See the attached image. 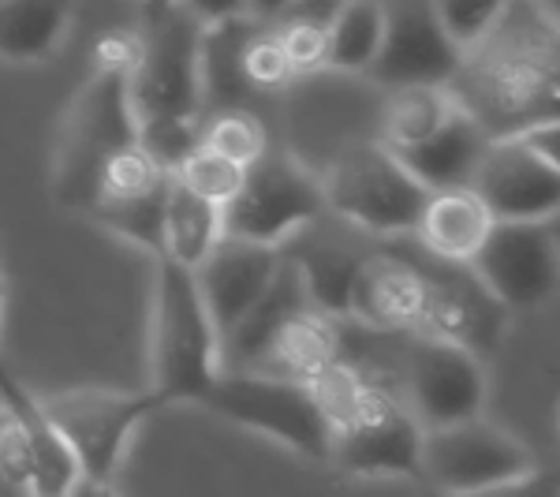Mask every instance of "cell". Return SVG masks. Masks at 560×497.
I'll use <instances>...</instances> for the list:
<instances>
[{
    "label": "cell",
    "mask_w": 560,
    "mask_h": 497,
    "mask_svg": "<svg viewBox=\"0 0 560 497\" xmlns=\"http://www.w3.org/2000/svg\"><path fill=\"white\" fill-rule=\"evenodd\" d=\"M273 26L277 42L284 45L288 60H292L295 76H314L325 68V49H329V26L311 20H277Z\"/></svg>",
    "instance_id": "obj_34"
},
{
    "label": "cell",
    "mask_w": 560,
    "mask_h": 497,
    "mask_svg": "<svg viewBox=\"0 0 560 497\" xmlns=\"http://www.w3.org/2000/svg\"><path fill=\"white\" fill-rule=\"evenodd\" d=\"M31 497H38V494H31Z\"/></svg>",
    "instance_id": "obj_47"
},
{
    "label": "cell",
    "mask_w": 560,
    "mask_h": 497,
    "mask_svg": "<svg viewBox=\"0 0 560 497\" xmlns=\"http://www.w3.org/2000/svg\"><path fill=\"white\" fill-rule=\"evenodd\" d=\"M158 4H173V0H147V8H158Z\"/></svg>",
    "instance_id": "obj_45"
},
{
    "label": "cell",
    "mask_w": 560,
    "mask_h": 497,
    "mask_svg": "<svg viewBox=\"0 0 560 497\" xmlns=\"http://www.w3.org/2000/svg\"><path fill=\"white\" fill-rule=\"evenodd\" d=\"M280 251L300 269L306 300H311L314 311L329 314V319H348L351 288H355V274L363 266L366 251H355L337 232H325L322 217L314 224H306L303 232H295Z\"/></svg>",
    "instance_id": "obj_19"
},
{
    "label": "cell",
    "mask_w": 560,
    "mask_h": 497,
    "mask_svg": "<svg viewBox=\"0 0 560 497\" xmlns=\"http://www.w3.org/2000/svg\"><path fill=\"white\" fill-rule=\"evenodd\" d=\"M490 229L493 213L471 184L441 187V192L427 195V206H422L419 224H415V240L427 255L467 266L490 236Z\"/></svg>",
    "instance_id": "obj_20"
},
{
    "label": "cell",
    "mask_w": 560,
    "mask_h": 497,
    "mask_svg": "<svg viewBox=\"0 0 560 497\" xmlns=\"http://www.w3.org/2000/svg\"><path fill=\"white\" fill-rule=\"evenodd\" d=\"M471 187L490 206L493 221H549L560 210V169L523 135L486 142Z\"/></svg>",
    "instance_id": "obj_16"
},
{
    "label": "cell",
    "mask_w": 560,
    "mask_h": 497,
    "mask_svg": "<svg viewBox=\"0 0 560 497\" xmlns=\"http://www.w3.org/2000/svg\"><path fill=\"white\" fill-rule=\"evenodd\" d=\"M173 176L165 165H161L153 153L142 147L139 139L128 142V147H120L113 153V158L102 165V173H97V195L94 203H120V198H139L153 192V187H161L165 180ZM90 203V206H94ZM86 206V210H90Z\"/></svg>",
    "instance_id": "obj_30"
},
{
    "label": "cell",
    "mask_w": 560,
    "mask_h": 497,
    "mask_svg": "<svg viewBox=\"0 0 560 497\" xmlns=\"http://www.w3.org/2000/svg\"><path fill=\"white\" fill-rule=\"evenodd\" d=\"M456 113V97L438 83H408L382 86V108H377V139L388 150H408L430 139L448 116Z\"/></svg>",
    "instance_id": "obj_25"
},
{
    "label": "cell",
    "mask_w": 560,
    "mask_h": 497,
    "mask_svg": "<svg viewBox=\"0 0 560 497\" xmlns=\"http://www.w3.org/2000/svg\"><path fill=\"white\" fill-rule=\"evenodd\" d=\"M348 356L345 319H329V314L303 307L288 319L269 340L266 356H261L258 370L266 374L292 378V382H314L325 367Z\"/></svg>",
    "instance_id": "obj_21"
},
{
    "label": "cell",
    "mask_w": 560,
    "mask_h": 497,
    "mask_svg": "<svg viewBox=\"0 0 560 497\" xmlns=\"http://www.w3.org/2000/svg\"><path fill=\"white\" fill-rule=\"evenodd\" d=\"M142 57V31L139 26H108L90 45V71H113L131 76Z\"/></svg>",
    "instance_id": "obj_36"
},
{
    "label": "cell",
    "mask_w": 560,
    "mask_h": 497,
    "mask_svg": "<svg viewBox=\"0 0 560 497\" xmlns=\"http://www.w3.org/2000/svg\"><path fill=\"white\" fill-rule=\"evenodd\" d=\"M4 412H8V408L0 404V419H4ZM0 497H23V494H20V490H12V486L4 483V475H0Z\"/></svg>",
    "instance_id": "obj_44"
},
{
    "label": "cell",
    "mask_w": 560,
    "mask_h": 497,
    "mask_svg": "<svg viewBox=\"0 0 560 497\" xmlns=\"http://www.w3.org/2000/svg\"><path fill=\"white\" fill-rule=\"evenodd\" d=\"M467 266L504 311H535L560 288V258L546 221H493Z\"/></svg>",
    "instance_id": "obj_13"
},
{
    "label": "cell",
    "mask_w": 560,
    "mask_h": 497,
    "mask_svg": "<svg viewBox=\"0 0 560 497\" xmlns=\"http://www.w3.org/2000/svg\"><path fill=\"white\" fill-rule=\"evenodd\" d=\"M433 8H438V20L448 31V38L464 53L501 20L509 0H433Z\"/></svg>",
    "instance_id": "obj_33"
},
{
    "label": "cell",
    "mask_w": 560,
    "mask_h": 497,
    "mask_svg": "<svg viewBox=\"0 0 560 497\" xmlns=\"http://www.w3.org/2000/svg\"><path fill=\"white\" fill-rule=\"evenodd\" d=\"M240 71H243V79H247V86H250V94H284L288 86L295 83V68H292V60H288V53H284V45L277 42V34H273V26H266V23H255L250 26V34H247V42H243V53H240Z\"/></svg>",
    "instance_id": "obj_31"
},
{
    "label": "cell",
    "mask_w": 560,
    "mask_h": 497,
    "mask_svg": "<svg viewBox=\"0 0 560 497\" xmlns=\"http://www.w3.org/2000/svg\"><path fill=\"white\" fill-rule=\"evenodd\" d=\"M318 217H325L318 169H311L292 150L269 147L247 169L236 198L224 206V236L284 247Z\"/></svg>",
    "instance_id": "obj_7"
},
{
    "label": "cell",
    "mask_w": 560,
    "mask_h": 497,
    "mask_svg": "<svg viewBox=\"0 0 560 497\" xmlns=\"http://www.w3.org/2000/svg\"><path fill=\"white\" fill-rule=\"evenodd\" d=\"M385 4V38L377 49L374 68L366 71L377 86H408V83H438L459 68V45L438 20L433 0H382Z\"/></svg>",
    "instance_id": "obj_14"
},
{
    "label": "cell",
    "mask_w": 560,
    "mask_h": 497,
    "mask_svg": "<svg viewBox=\"0 0 560 497\" xmlns=\"http://www.w3.org/2000/svg\"><path fill=\"white\" fill-rule=\"evenodd\" d=\"M456 105L490 139L560 120V23L535 0H509L448 79Z\"/></svg>",
    "instance_id": "obj_1"
},
{
    "label": "cell",
    "mask_w": 560,
    "mask_h": 497,
    "mask_svg": "<svg viewBox=\"0 0 560 497\" xmlns=\"http://www.w3.org/2000/svg\"><path fill=\"white\" fill-rule=\"evenodd\" d=\"M427 266L404 251H366L351 288V322L374 333H419L427 311Z\"/></svg>",
    "instance_id": "obj_17"
},
{
    "label": "cell",
    "mask_w": 560,
    "mask_h": 497,
    "mask_svg": "<svg viewBox=\"0 0 560 497\" xmlns=\"http://www.w3.org/2000/svg\"><path fill=\"white\" fill-rule=\"evenodd\" d=\"M142 57L128 76L139 124L147 120H202V31L179 0L147 8Z\"/></svg>",
    "instance_id": "obj_5"
},
{
    "label": "cell",
    "mask_w": 560,
    "mask_h": 497,
    "mask_svg": "<svg viewBox=\"0 0 560 497\" xmlns=\"http://www.w3.org/2000/svg\"><path fill=\"white\" fill-rule=\"evenodd\" d=\"M198 142L206 150L221 153V158L236 161L240 169H250L261 153L269 150V131L266 120L258 113H250L247 105H232V108H210L202 116V131Z\"/></svg>",
    "instance_id": "obj_29"
},
{
    "label": "cell",
    "mask_w": 560,
    "mask_h": 497,
    "mask_svg": "<svg viewBox=\"0 0 560 497\" xmlns=\"http://www.w3.org/2000/svg\"><path fill=\"white\" fill-rule=\"evenodd\" d=\"M202 404L236 427L261 434L314 464H325L332 453L329 423L322 419L311 390L292 378L266 374V370H221Z\"/></svg>",
    "instance_id": "obj_6"
},
{
    "label": "cell",
    "mask_w": 560,
    "mask_h": 497,
    "mask_svg": "<svg viewBox=\"0 0 560 497\" xmlns=\"http://www.w3.org/2000/svg\"><path fill=\"white\" fill-rule=\"evenodd\" d=\"M303 307H311L303 277H300V269H295V262L284 255L273 274V281H269L266 292L258 296V303L250 307V311L240 319L236 330L221 340V367L224 370H258L269 340H273V333L292 319L295 311H303Z\"/></svg>",
    "instance_id": "obj_22"
},
{
    "label": "cell",
    "mask_w": 560,
    "mask_h": 497,
    "mask_svg": "<svg viewBox=\"0 0 560 497\" xmlns=\"http://www.w3.org/2000/svg\"><path fill=\"white\" fill-rule=\"evenodd\" d=\"M295 0H250L247 4V15L255 23H273V20H280V15L292 8Z\"/></svg>",
    "instance_id": "obj_41"
},
{
    "label": "cell",
    "mask_w": 560,
    "mask_h": 497,
    "mask_svg": "<svg viewBox=\"0 0 560 497\" xmlns=\"http://www.w3.org/2000/svg\"><path fill=\"white\" fill-rule=\"evenodd\" d=\"M422 266H427L430 292L419 333L438 340H453V345L490 359L504 337L509 311L493 300V292L478 281L471 266H459V262H445L433 255L422 258Z\"/></svg>",
    "instance_id": "obj_15"
},
{
    "label": "cell",
    "mask_w": 560,
    "mask_h": 497,
    "mask_svg": "<svg viewBox=\"0 0 560 497\" xmlns=\"http://www.w3.org/2000/svg\"><path fill=\"white\" fill-rule=\"evenodd\" d=\"M535 4H538L546 15H553V20L560 23V0H535Z\"/></svg>",
    "instance_id": "obj_43"
},
{
    "label": "cell",
    "mask_w": 560,
    "mask_h": 497,
    "mask_svg": "<svg viewBox=\"0 0 560 497\" xmlns=\"http://www.w3.org/2000/svg\"><path fill=\"white\" fill-rule=\"evenodd\" d=\"M288 124H292L295 158H311V150H322V165L359 139H377V108H382V86L366 76H340V71H314L300 76L284 90ZM318 165V169H322Z\"/></svg>",
    "instance_id": "obj_9"
},
{
    "label": "cell",
    "mask_w": 560,
    "mask_h": 497,
    "mask_svg": "<svg viewBox=\"0 0 560 497\" xmlns=\"http://www.w3.org/2000/svg\"><path fill=\"white\" fill-rule=\"evenodd\" d=\"M158 262L153 288V385L150 393L165 404H202L221 378V333L206 311L195 269L173 258Z\"/></svg>",
    "instance_id": "obj_2"
},
{
    "label": "cell",
    "mask_w": 560,
    "mask_h": 497,
    "mask_svg": "<svg viewBox=\"0 0 560 497\" xmlns=\"http://www.w3.org/2000/svg\"><path fill=\"white\" fill-rule=\"evenodd\" d=\"M557 128H560V120H557Z\"/></svg>",
    "instance_id": "obj_48"
},
{
    "label": "cell",
    "mask_w": 560,
    "mask_h": 497,
    "mask_svg": "<svg viewBox=\"0 0 560 497\" xmlns=\"http://www.w3.org/2000/svg\"><path fill=\"white\" fill-rule=\"evenodd\" d=\"M408 337L404 404L422 423V430L453 427V423L482 415L486 396H490L486 359L453 340L427 337V333H408Z\"/></svg>",
    "instance_id": "obj_10"
},
{
    "label": "cell",
    "mask_w": 560,
    "mask_h": 497,
    "mask_svg": "<svg viewBox=\"0 0 560 497\" xmlns=\"http://www.w3.org/2000/svg\"><path fill=\"white\" fill-rule=\"evenodd\" d=\"M385 38V4L382 0H345L329 23V49L325 68L340 76H366L377 60Z\"/></svg>",
    "instance_id": "obj_27"
},
{
    "label": "cell",
    "mask_w": 560,
    "mask_h": 497,
    "mask_svg": "<svg viewBox=\"0 0 560 497\" xmlns=\"http://www.w3.org/2000/svg\"><path fill=\"white\" fill-rule=\"evenodd\" d=\"M168 184L173 176L165 180L161 187L139 195V198H120V203H94L86 210V217H94L102 229H108L113 236L135 243L139 251L161 258L165 255V198H168Z\"/></svg>",
    "instance_id": "obj_28"
},
{
    "label": "cell",
    "mask_w": 560,
    "mask_h": 497,
    "mask_svg": "<svg viewBox=\"0 0 560 497\" xmlns=\"http://www.w3.org/2000/svg\"><path fill=\"white\" fill-rule=\"evenodd\" d=\"M38 408L45 423L68 441V449L79 460V472L116 478L135 430L161 408V401L153 393L65 390L38 396Z\"/></svg>",
    "instance_id": "obj_8"
},
{
    "label": "cell",
    "mask_w": 560,
    "mask_h": 497,
    "mask_svg": "<svg viewBox=\"0 0 560 497\" xmlns=\"http://www.w3.org/2000/svg\"><path fill=\"white\" fill-rule=\"evenodd\" d=\"M79 0H0V60L45 65L68 42Z\"/></svg>",
    "instance_id": "obj_24"
},
{
    "label": "cell",
    "mask_w": 560,
    "mask_h": 497,
    "mask_svg": "<svg viewBox=\"0 0 560 497\" xmlns=\"http://www.w3.org/2000/svg\"><path fill=\"white\" fill-rule=\"evenodd\" d=\"M427 497H560V472H541V467H530L527 475L504 478V483L493 486H478V490H464V494H427Z\"/></svg>",
    "instance_id": "obj_37"
},
{
    "label": "cell",
    "mask_w": 560,
    "mask_h": 497,
    "mask_svg": "<svg viewBox=\"0 0 560 497\" xmlns=\"http://www.w3.org/2000/svg\"><path fill=\"white\" fill-rule=\"evenodd\" d=\"M422 423L400 393L377 382L355 419L332 434L329 460L355 478H415L422 483Z\"/></svg>",
    "instance_id": "obj_12"
},
{
    "label": "cell",
    "mask_w": 560,
    "mask_h": 497,
    "mask_svg": "<svg viewBox=\"0 0 560 497\" xmlns=\"http://www.w3.org/2000/svg\"><path fill=\"white\" fill-rule=\"evenodd\" d=\"M280 258H284L280 247H261V243L232 240V236H224L210 255L202 258V266L195 269V281H198V292H202L206 311H210L217 333H221V340L229 337L243 314L258 303V296L273 281Z\"/></svg>",
    "instance_id": "obj_18"
},
{
    "label": "cell",
    "mask_w": 560,
    "mask_h": 497,
    "mask_svg": "<svg viewBox=\"0 0 560 497\" xmlns=\"http://www.w3.org/2000/svg\"><path fill=\"white\" fill-rule=\"evenodd\" d=\"M173 176L187 187V192H195L198 198H210V203H217V206H229L243 187L247 169H240L236 161L221 158V153L206 150L202 142H198V147L173 169Z\"/></svg>",
    "instance_id": "obj_32"
},
{
    "label": "cell",
    "mask_w": 560,
    "mask_h": 497,
    "mask_svg": "<svg viewBox=\"0 0 560 497\" xmlns=\"http://www.w3.org/2000/svg\"><path fill=\"white\" fill-rule=\"evenodd\" d=\"M4 296H8V288H4V274H0V307H4ZM0 404H4V408L23 423L42 419L38 396H34L20 378H15V370L8 367V359H4V351H0Z\"/></svg>",
    "instance_id": "obj_38"
},
{
    "label": "cell",
    "mask_w": 560,
    "mask_h": 497,
    "mask_svg": "<svg viewBox=\"0 0 560 497\" xmlns=\"http://www.w3.org/2000/svg\"><path fill=\"white\" fill-rule=\"evenodd\" d=\"M490 142L471 116L456 105V113L441 124L430 139H422L419 147L396 150V158L411 169V176L419 180L430 192H441V187H467L482 161V150Z\"/></svg>",
    "instance_id": "obj_23"
},
{
    "label": "cell",
    "mask_w": 560,
    "mask_h": 497,
    "mask_svg": "<svg viewBox=\"0 0 560 497\" xmlns=\"http://www.w3.org/2000/svg\"><path fill=\"white\" fill-rule=\"evenodd\" d=\"M557 434H560V408H557Z\"/></svg>",
    "instance_id": "obj_46"
},
{
    "label": "cell",
    "mask_w": 560,
    "mask_h": 497,
    "mask_svg": "<svg viewBox=\"0 0 560 497\" xmlns=\"http://www.w3.org/2000/svg\"><path fill=\"white\" fill-rule=\"evenodd\" d=\"M546 224H549V236H553V247H557V258H560V210L549 217Z\"/></svg>",
    "instance_id": "obj_42"
},
{
    "label": "cell",
    "mask_w": 560,
    "mask_h": 497,
    "mask_svg": "<svg viewBox=\"0 0 560 497\" xmlns=\"http://www.w3.org/2000/svg\"><path fill=\"white\" fill-rule=\"evenodd\" d=\"M538 467L527 441L482 415L422 434V483L433 494H464Z\"/></svg>",
    "instance_id": "obj_11"
},
{
    "label": "cell",
    "mask_w": 560,
    "mask_h": 497,
    "mask_svg": "<svg viewBox=\"0 0 560 497\" xmlns=\"http://www.w3.org/2000/svg\"><path fill=\"white\" fill-rule=\"evenodd\" d=\"M139 139L128 76L90 71L60 116L52 150V195L71 210H83L97 195V173L120 147Z\"/></svg>",
    "instance_id": "obj_4"
},
{
    "label": "cell",
    "mask_w": 560,
    "mask_h": 497,
    "mask_svg": "<svg viewBox=\"0 0 560 497\" xmlns=\"http://www.w3.org/2000/svg\"><path fill=\"white\" fill-rule=\"evenodd\" d=\"M68 497H120V490H116V478L79 475V478H75V486L68 490Z\"/></svg>",
    "instance_id": "obj_40"
},
{
    "label": "cell",
    "mask_w": 560,
    "mask_h": 497,
    "mask_svg": "<svg viewBox=\"0 0 560 497\" xmlns=\"http://www.w3.org/2000/svg\"><path fill=\"white\" fill-rule=\"evenodd\" d=\"M179 4H184L187 12L195 15V20H202L206 26H213V23L240 20V15H247L250 0H179Z\"/></svg>",
    "instance_id": "obj_39"
},
{
    "label": "cell",
    "mask_w": 560,
    "mask_h": 497,
    "mask_svg": "<svg viewBox=\"0 0 560 497\" xmlns=\"http://www.w3.org/2000/svg\"><path fill=\"white\" fill-rule=\"evenodd\" d=\"M325 213L363 236H415L430 187L382 139H359L318 169Z\"/></svg>",
    "instance_id": "obj_3"
},
{
    "label": "cell",
    "mask_w": 560,
    "mask_h": 497,
    "mask_svg": "<svg viewBox=\"0 0 560 497\" xmlns=\"http://www.w3.org/2000/svg\"><path fill=\"white\" fill-rule=\"evenodd\" d=\"M0 475L12 490H20L23 497L31 494V478H34V441L31 427L23 419H15L12 412H4L0 419Z\"/></svg>",
    "instance_id": "obj_35"
},
{
    "label": "cell",
    "mask_w": 560,
    "mask_h": 497,
    "mask_svg": "<svg viewBox=\"0 0 560 497\" xmlns=\"http://www.w3.org/2000/svg\"><path fill=\"white\" fill-rule=\"evenodd\" d=\"M224 240V206L198 198L173 176L165 198V255L179 266L198 269L217 243Z\"/></svg>",
    "instance_id": "obj_26"
}]
</instances>
